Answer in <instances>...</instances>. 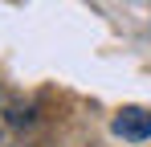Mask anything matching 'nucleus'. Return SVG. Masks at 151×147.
<instances>
[{"label": "nucleus", "instance_id": "f257e3e1", "mask_svg": "<svg viewBox=\"0 0 151 147\" xmlns=\"http://www.w3.org/2000/svg\"><path fill=\"white\" fill-rule=\"evenodd\" d=\"M110 131L127 143H147L151 139V110L147 106H123L110 122Z\"/></svg>", "mask_w": 151, "mask_h": 147}]
</instances>
